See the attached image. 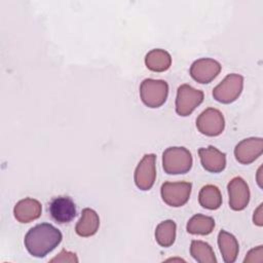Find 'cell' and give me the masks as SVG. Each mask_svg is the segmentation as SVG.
<instances>
[{
	"instance_id": "obj_23",
	"label": "cell",
	"mask_w": 263,
	"mask_h": 263,
	"mask_svg": "<svg viewBox=\"0 0 263 263\" xmlns=\"http://www.w3.org/2000/svg\"><path fill=\"white\" fill-rule=\"evenodd\" d=\"M261 209H262V204L259 205V208L257 209V211L254 213V217H253V221L255 224H257L258 226H262V215H261Z\"/></svg>"
},
{
	"instance_id": "obj_13",
	"label": "cell",
	"mask_w": 263,
	"mask_h": 263,
	"mask_svg": "<svg viewBox=\"0 0 263 263\" xmlns=\"http://www.w3.org/2000/svg\"><path fill=\"white\" fill-rule=\"evenodd\" d=\"M198 155L202 167L210 173H220L226 166V154L214 146L199 148Z\"/></svg>"
},
{
	"instance_id": "obj_17",
	"label": "cell",
	"mask_w": 263,
	"mask_h": 263,
	"mask_svg": "<svg viewBox=\"0 0 263 263\" xmlns=\"http://www.w3.org/2000/svg\"><path fill=\"white\" fill-rule=\"evenodd\" d=\"M146 67L153 72L166 71L172 64L171 54L164 49L156 48L150 50L145 57Z\"/></svg>"
},
{
	"instance_id": "obj_10",
	"label": "cell",
	"mask_w": 263,
	"mask_h": 263,
	"mask_svg": "<svg viewBox=\"0 0 263 263\" xmlns=\"http://www.w3.org/2000/svg\"><path fill=\"white\" fill-rule=\"evenodd\" d=\"M221 71V65L214 59L202 58L193 62L190 67V76L198 83L205 84L214 80Z\"/></svg>"
},
{
	"instance_id": "obj_21",
	"label": "cell",
	"mask_w": 263,
	"mask_h": 263,
	"mask_svg": "<svg viewBox=\"0 0 263 263\" xmlns=\"http://www.w3.org/2000/svg\"><path fill=\"white\" fill-rule=\"evenodd\" d=\"M190 255L199 263H216L217 259L212 247L201 240H192L190 246Z\"/></svg>"
},
{
	"instance_id": "obj_5",
	"label": "cell",
	"mask_w": 263,
	"mask_h": 263,
	"mask_svg": "<svg viewBox=\"0 0 263 263\" xmlns=\"http://www.w3.org/2000/svg\"><path fill=\"white\" fill-rule=\"evenodd\" d=\"M203 101V92L189 84L178 87L176 98V112L180 116L190 115Z\"/></svg>"
},
{
	"instance_id": "obj_15",
	"label": "cell",
	"mask_w": 263,
	"mask_h": 263,
	"mask_svg": "<svg viewBox=\"0 0 263 263\" xmlns=\"http://www.w3.org/2000/svg\"><path fill=\"white\" fill-rule=\"evenodd\" d=\"M100 226V218L96 211L89 208L82 210L81 217L75 226V232L82 237H88L97 233Z\"/></svg>"
},
{
	"instance_id": "obj_8",
	"label": "cell",
	"mask_w": 263,
	"mask_h": 263,
	"mask_svg": "<svg viewBox=\"0 0 263 263\" xmlns=\"http://www.w3.org/2000/svg\"><path fill=\"white\" fill-rule=\"evenodd\" d=\"M156 155L145 154L142 160L136 167L134 180L136 186L141 190H149L154 185L156 179V167H155Z\"/></svg>"
},
{
	"instance_id": "obj_6",
	"label": "cell",
	"mask_w": 263,
	"mask_h": 263,
	"mask_svg": "<svg viewBox=\"0 0 263 263\" xmlns=\"http://www.w3.org/2000/svg\"><path fill=\"white\" fill-rule=\"evenodd\" d=\"M191 188L190 182H164L160 188L162 200L170 206L180 208L189 200Z\"/></svg>"
},
{
	"instance_id": "obj_11",
	"label": "cell",
	"mask_w": 263,
	"mask_h": 263,
	"mask_svg": "<svg viewBox=\"0 0 263 263\" xmlns=\"http://www.w3.org/2000/svg\"><path fill=\"white\" fill-rule=\"evenodd\" d=\"M263 151L262 138H248L240 141L234 148V156L241 164H250L261 156Z\"/></svg>"
},
{
	"instance_id": "obj_16",
	"label": "cell",
	"mask_w": 263,
	"mask_h": 263,
	"mask_svg": "<svg viewBox=\"0 0 263 263\" xmlns=\"http://www.w3.org/2000/svg\"><path fill=\"white\" fill-rule=\"evenodd\" d=\"M218 246L224 262L233 263L236 260L239 246L233 234L225 230H220L218 234Z\"/></svg>"
},
{
	"instance_id": "obj_12",
	"label": "cell",
	"mask_w": 263,
	"mask_h": 263,
	"mask_svg": "<svg viewBox=\"0 0 263 263\" xmlns=\"http://www.w3.org/2000/svg\"><path fill=\"white\" fill-rule=\"evenodd\" d=\"M229 206L233 211H242L250 201V189L241 177L233 178L227 185Z\"/></svg>"
},
{
	"instance_id": "obj_19",
	"label": "cell",
	"mask_w": 263,
	"mask_h": 263,
	"mask_svg": "<svg viewBox=\"0 0 263 263\" xmlns=\"http://www.w3.org/2000/svg\"><path fill=\"white\" fill-rule=\"evenodd\" d=\"M199 204L208 210H217L222 204V195L215 185L203 186L198 194Z\"/></svg>"
},
{
	"instance_id": "obj_3",
	"label": "cell",
	"mask_w": 263,
	"mask_h": 263,
	"mask_svg": "<svg viewBox=\"0 0 263 263\" xmlns=\"http://www.w3.org/2000/svg\"><path fill=\"white\" fill-rule=\"evenodd\" d=\"M168 95V84L164 80L144 79L140 85V97L142 102L149 108L162 106Z\"/></svg>"
},
{
	"instance_id": "obj_4",
	"label": "cell",
	"mask_w": 263,
	"mask_h": 263,
	"mask_svg": "<svg viewBox=\"0 0 263 263\" xmlns=\"http://www.w3.org/2000/svg\"><path fill=\"white\" fill-rule=\"evenodd\" d=\"M243 87V77L239 74H228L222 82L213 89V97L223 104L234 102L241 93Z\"/></svg>"
},
{
	"instance_id": "obj_1",
	"label": "cell",
	"mask_w": 263,
	"mask_h": 263,
	"mask_svg": "<svg viewBox=\"0 0 263 263\" xmlns=\"http://www.w3.org/2000/svg\"><path fill=\"white\" fill-rule=\"evenodd\" d=\"M62 238V232L57 227L49 223H41L26 233L24 243L30 255L43 258L61 243Z\"/></svg>"
},
{
	"instance_id": "obj_22",
	"label": "cell",
	"mask_w": 263,
	"mask_h": 263,
	"mask_svg": "<svg viewBox=\"0 0 263 263\" xmlns=\"http://www.w3.org/2000/svg\"><path fill=\"white\" fill-rule=\"evenodd\" d=\"M66 255V250H63L60 254H59V256H57V257H54L53 259H51L50 261L51 262H55V261H58V262H78V258L76 257V254L75 253H72V252H69L68 251V253H67V256H65Z\"/></svg>"
},
{
	"instance_id": "obj_9",
	"label": "cell",
	"mask_w": 263,
	"mask_h": 263,
	"mask_svg": "<svg viewBox=\"0 0 263 263\" xmlns=\"http://www.w3.org/2000/svg\"><path fill=\"white\" fill-rule=\"evenodd\" d=\"M48 213L51 219L59 224L71 222L76 217V205L69 196L53 197L48 203Z\"/></svg>"
},
{
	"instance_id": "obj_20",
	"label": "cell",
	"mask_w": 263,
	"mask_h": 263,
	"mask_svg": "<svg viewBox=\"0 0 263 263\" xmlns=\"http://www.w3.org/2000/svg\"><path fill=\"white\" fill-rule=\"evenodd\" d=\"M176 223L173 220L160 222L155 229V239L162 248L171 247L176 239Z\"/></svg>"
},
{
	"instance_id": "obj_2",
	"label": "cell",
	"mask_w": 263,
	"mask_h": 263,
	"mask_svg": "<svg viewBox=\"0 0 263 263\" xmlns=\"http://www.w3.org/2000/svg\"><path fill=\"white\" fill-rule=\"evenodd\" d=\"M192 163L191 152L185 147H168L162 153V167L167 175L186 174Z\"/></svg>"
},
{
	"instance_id": "obj_7",
	"label": "cell",
	"mask_w": 263,
	"mask_h": 263,
	"mask_svg": "<svg viewBox=\"0 0 263 263\" xmlns=\"http://www.w3.org/2000/svg\"><path fill=\"white\" fill-rule=\"evenodd\" d=\"M196 127L202 135L217 137L222 134L225 127L223 114L218 109L208 108L197 117Z\"/></svg>"
},
{
	"instance_id": "obj_14",
	"label": "cell",
	"mask_w": 263,
	"mask_h": 263,
	"mask_svg": "<svg viewBox=\"0 0 263 263\" xmlns=\"http://www.w3.org/2000/svg\"><path fill=\"white\" fill-rule=\"evenodd\" d=\"M41 203L31 197L20 200L13 208L14 218L21 223H29L38 219L41 216Z\"/></svg>"
},
{
	"instance_id": "obj_18",
	"label": "cell",
	"mask_w": 263,
	"mask_h": 263,
	"mask_svg": "<svg viewBox=\"0 0 263 263\" xmlns=\"http://www.w3.org/2000/svg\"><path fill=\"white\" fill-rule=\"evenodd\" d=\"M215 227V220L210 216H204L201 214L194 215L189 219L186 229L190 234L208 235L212 233Z\"/></svg>"
}]
</instances>
